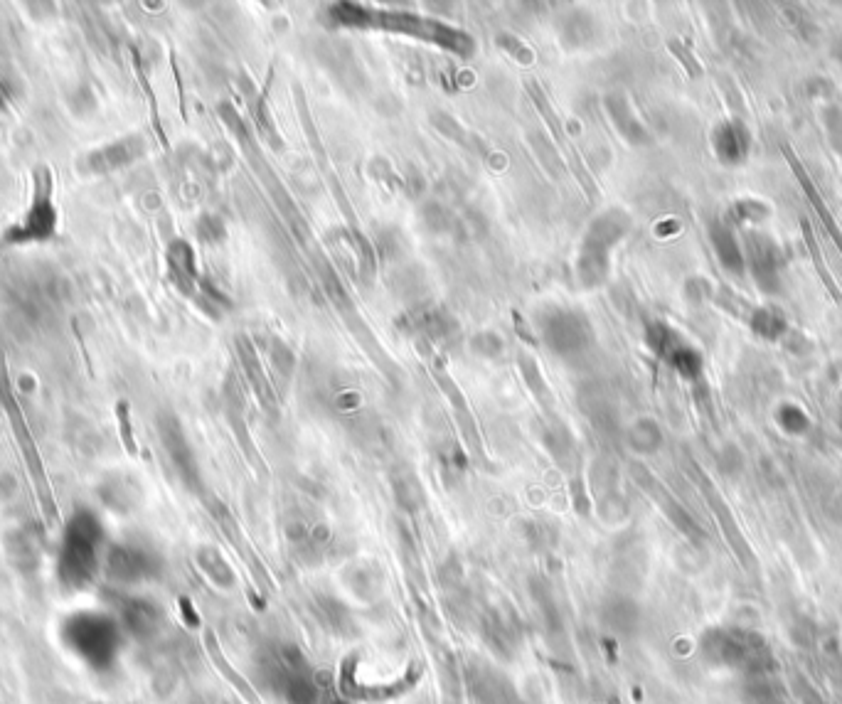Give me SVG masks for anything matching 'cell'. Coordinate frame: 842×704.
Returning a JSON list of instances; mask_svg holds the SVG:
<instances>
[{"instance_id": "cell-5", "label": "cell", "mask_w": 842, "mask_h": 704, "mask_svg": "<svg viewBox=\"0 0 842 704\" xmlns=\"http://www.w3.org/2000/svg\"><path fill=\"white\" fill-rule=\"evenodd\" d=\"M537 338L569 365H579L596 348V335L584 311L574 306H545L535 316Z\"/></svg>"}, {"instance_id": "cell-46", "label": "cell", "mask_w": 842, "mask_h": 704, "mask_svg": "<svg viewBox=\"0 0 842 704\" xmlns=\"http://www.w3.org/2000/svg\"><path fill=\"white\" fill-rule=\"evenodd\" d=\"M572 503H574V510L579 512V515L586 517L589 515V495H586V488H584V480L579 476L572 478Z\"/></svg>"}, {"instance_id": "cell-9", "label": "cell", "mask_w": 842, "mask_h": 704, "mask_svg": "<svg viewBox=\"0 0 842 704\" xmlns=\"http://www.w3.org/2000/svg\"><path fill=\"white\" fill-rule=\"evenodd\" d=\"M156 431L165 458H168L170 468H173V473L178 476L180 483H183L190 493H202L200 463H197L195 448L190 444L188 434H185L183 421L173 412H161L156 416Z\"/></svg>"}, {"instance_id": "cell-29", "label": "cell", "mask_w": 842, "mask_h": 704, "mask_svg": "<svg viewBox=\"0 0 842 704\" xmlns=\"http://www.w3.org/2000/svg\"><path fill=\"white\" fill-rule=\"evenodd\" d=\"M313 611H316L321 626L328 628L333 636L340 638H353L357 633V623L350 613V608L343 604L340 599L330 594H318L316 604H313Z\"/></svg>"}, {"instance_id": "cell-6", "label": "cell", "mask_w": 842, "mask_h": 704, "mask_svg": "<svg viewBox=\"0 0 842 704\" xmlns=\"http://www.w3.org/2000/svg\"><path fill=\"white\" fill-rule=\"evenodd\" d=\"M104 532L97 515L89 510L74 512L67 522L60 547V576L67 586L82 589L94 579L99 569V554Z\"/></svg>"}, {"instance_id": "cell-33", "label": "cell", "mask_w": 842, "mask_h": 704, "mask_svg": "<svg viewBox=\"0 0 842 704\" xmlns=\"http://www.w3.org/2000/svg\"><path fill=\"white\" fill-rule=\"evenodd\" d=\"M195 562L200 572L217 586V589L229 591L237 586V574H234L232 564L227 562L225 554L215 547V544H202L195 552Z\"/></svg>"}, {"instance_id": "cell-7", "label": "cell", "mask_w": 842, "mask_h": 704, "mask_svg": "<svg viewBox=\"0 0 842 704\" xmlns=\"http://www.w3.org/2000/svg\"><path fill=\"white\" fill-rule=\"evenodd\" d=\"M62 633H65L69 650H74L94 668H106L114 663L116 650H119V626L109 616L79 613V616L69 618Z\"/></svg>"}, {"instance_id": "cell-10", "label": "cell", "mask_w": 842, "mask_h": 704, "mask_svg": "<svg viewBox=\"0 0 842 704\" xmlns=\"http://www.w3.org/2000/svg\"><path fill=\"white\" fill-rule=\"evenodd\" d=\"M104 569L106 576L116 584H141V581L156 579L161 574L163 562L156 552L141 544L121 542L106 549Z\"/></svg>"}, {"instance_id": "cell-14", "label": "cell", "mask_w": 842, "mask_h": 704, "mask_svg": "<svg viewBox=\"0 0 842 704\" xmlns=\"http://www.w3.org/2000/svg\"><path fill=\"white\" fill-rule=\"evenodd\" d=\"M478 628H481V638L486 648L495 658L513 660L515 653L520 650L522 636L520 628L515 623L513 613L503 611L500 606H490L478 618Z\"/></svg>"}, {"instance_id": "cell-37", "label": "cell", "mask_w": 842, "mask_h": 704, "mask_svg": "<svg viewBox=\"0 0 842 704\" xmlns=\"http://www.w3.org/2000/svg\"><path fill=\"white\" fill-rule=\"evenodd\" d=\"M601 618H604V623L611 631L628 633L633 628V621H636V608H633L631 601L614 596V599L604 601V606H601Z\"/></svg>"}, {"instance_id": "cell-25", "label": "cell", "mask_w": 842, "mask_h": 704, "mask_svg": "<svg viewBox=\"0 0 842 704\" xmlns=\"http://www.w3.org/2000/svg\"><path fill=\"white\" fill-rule=\"evenodd\" d=\"M604 106H606V114H609L611 124L616 126V131L621 133L631 146H646V143H650L648 128L641 124V119L636 116V111H633L631 101H628L626 94L611 92L604 99Z\"/></svg>"}, {"instance_id": "cell-26", "label": "cell", "mask_w": 842, "mask_h": 704, "mask_svg": "<svg viewBox=\"0 0 842 704\" xmlns=\"http://www.w3.org/2000/svg\"><path fill=\"white\" fill-rule=\"evenodd\" d=\"M340 581L355 599L372 604L380 599L382 589H385V572L375 562H353L343 569Z\"/></svg>"}, {"instance_id": "cell-42", "label": "cell", "mask_w": 842, "mask_h": 704, "mask_svg": "<svg viewBox=\"0 0 842 704\" xmlns=\"http://www.w3.org/2000/svg\"><path fill=\"white\" fill-rule=\"evenodd\" d=\"M195 232H197V239H200L202 244H210V247L222 244L227 239L225 222H222L217 215H202L200 220H197Z\"/></svg>"}, {"instance_id": "cell-19", "label": "cell", "mask_w": 842, "mask_h": 704, "mask_svg": "<svg viewBox=\"0 0 842 704\" xmlns=\"http://www.w3.org/2000/svg\"><path fill=\"white\" fill-rule=\"evenodd\" d=\"M466 690L476 704H518L513 685L500 672L486 665H468L466 668Z\"/></svg>"}, {"instance_id": "cell-13", "label": "cell", "mask_w": 842, "mask_h": 704, "mask_svg": "<svg viewBox=\"0 0 842 704\" xmlns=\"http://www.w3.org/2000/svg\"><path fill=\"white\" fill-rule=\"evenodd\" d=\"M429 372H431V377H434V382L439 384L441 392L446 394V399H449L451 409H454L456 421H458V426H461V434H463V439H466L468 451L473 453V458H483V444H481V436H478V426L471 414V407H468L461 387H458L454 377L449 375V370H446L444 360H441L439 355H434V360L429 362Z\"/></svg>"}, {"instance_id": "cell-39", "label": "cell", "mask_w": 842, "mask_h": 704, "mask_svg": "<svg viewBox=\"0 0 842 704\" xmlns=\"http://www.w3.org/2000/svg\"><path fill=\"white\" fill-rule=\"evenodd\" d=\"M269 367L271 372H274L276 377H279L281 382L289 384L291 377H293V370H296V355H293V350L289 345L284 343V340L274 338L269 345Z\"/></svg>"}, {"instance_id": "cell-8", "label": "cell", "mask_w": 842, "mask_h": 704, "mask_svg": "<svg viewBox=\"0 0 842 704\" xmlns=\"http://www.w3.org/2000/svg\"><path fill=\"white\" fill-rule=\"evenodd\" d=\"M52 173L47 168L35 170V188L33 200H30L28 210L15 222L5 234L8 244H25V242H45L55 234L57 229V207L52 200Z\"/></svg>"}, {"instance_id": "cell-41", "label": "cell", "mask_w": 842, "mask_h": 704, "mask_svg": "<svg viewBox=\"0 0 842 704\" xmlns=\"http://www.w3.org/2000/svg\"><path fill=\"white\" fill-rule=\"evenodd\" d=\"M495 45H498L500 50L510 57V60L522 64V67H530V64L535 62V52H532V47H527L518 35H513V32H500V35L495 37Z\"/></svg>"}, {"instance_id": "cell-40", "label": "cell", "mask_w": 842, "mask_h": 704, "mask_svg": "<svg viewBox=\"0 0 842 704\" xmlns=\"http://www.w3.org/2000/svg\"><path fill=\"white\" fill-rule=\"evenodd\" d=\"M751 328H754V333H759L761 338L776 340L778 335L786 330V318H783L781 313L771 311V308H761V311H756L754 316H751Z\"/></svg>"}, {"instance_id": "cell-2", "label": "cell", "mask_w": 842, "mask_h": 704, "mask_svg": "<svg viewBox=\"0 0 842 704\" xmlns=\"http://www.w3.org/2000/svg\"><path fill=\"white\" fill-rule=\"evenodd\" d=\"M217 111H220V119L225 121V126L232 131V136L237 138V143L242 146V151L247 153L249 163H252L254 173H257V178L264 183L266 192H269V197L274 200L276 210L281 212V217H284L286 224H289L291 234L296 237V242L301 244L306 252H313L316 249V242H313V234H311V227H308L306 217L301 215V210H298L296 202L291 200L289 190L284 188V183L279 180V175L274 173V168L269 165V160L261 156L259 151V143L257 138L252 136V128H249L247 121H244V116L239 114L237 109H234L229 101H222L220 106H217Z\"/></svg>"}, {"instance_id": "cell-43", "label": "cell", "mask_w": 842, "mask_h": 704, "mask_svg": "<svg viewBox=\"0 0 842 704\" xmlns=\"http://www.w3.org/2000/svg\"><path fill=\"white\" fill-rule=\"evenodd\" d=\"M660 444V431L658 426L653 424V421H638V424H633L631 429V446L636 448V451H653L655 446Z\"/></svg>"}, {"instance_id": "cell-23", "label": "cell", "mask_w": 842, "mask_h": 704, "mask_svg": "<svg viewBox=\"0 0 842 704\" xmlns=\"http://www.w3.org/2000/svg\"><path fill=\"white\" fill-rule=\"evenodd\" d=\"M225 412H227L229 426H232L234 436H237L239 446H242V451L247 453V458L252 461V466L257 468V471H264V461L259 458L257 446H254L252 436H249L247 419H244V412H247V409H244L242 387H239L237 377L234 375H229L225 382Z\"/></svg>"}, {"instance_id": "cell-3", "label": "cell", "mask_w": 842, "mask_h": 704, "mask_svg": "<svg viewBox=\"0 0 842 704\" xmlns=\"http://www.w3.org/2000/svg\"><path fill=\"white\" fill-rule=\"evenodd\" d=\"M257 670L261 687L289 704H321V687L316 685L306 655L289 643H271L259 653Z\"/></svg>"}, {"instance_id": "cell-38", "label": "cell", "mask_w": 842, "mask_h": 704, "mask_svg": "<svg viewBox=\"0 0 842 704\" xmlns=\"http://www.w3.org/2000/svg\"><path fill=\"white\" fill-rule=\"evenodd\" d=\"M254 124H257L266 146L274 148L276 153L284 151V141H281L279 128H276V124H274V116H271V109H269V101H266V96H259V99L254 101Z\"/></svg>"}, {"instance_id": "cell-4", "label": "cell", "mask_w": 842, "mask_h": 704, "mask_svg": "<svg viewBox=\"0 0 842 704\" xmlns=\"http://www.w3.org/2000/svg\"><path fill=\"white\" fill-rule=\"evenodd\" d=\"M631 229V217L621 207H609L584 229L577 254V281L584 291L604 286L611 274V254Z\"/></svg>"}, {"instance_id": "cell-30", "label": "cell", "mask_w": 842, "mask_h": 704, "mask_svg": "<svg viewBox=\"0 0 842 704\" xmlns=\"http://www.w3.org/2000/svg\"><path fill=\"white\" fill-rule=\"evenodd\" d=\"M5 554H8L10 564H13L18 572L30 574L40 567V542L35 540V535L25 527H15L5 535Z\"/></svg>"}, {"instance_id": "cell-24", "label": "cell", "mask_w": 842, "mask_h": 704, "mask_svg": "<svg viewBox=\"0 0 842 704\" xmlns=\"http://www.w3.org/2000/svg\"><path fill=\"white\" fill-rule=\"evenodd\" d=\"M168 276L175 288L185 296L200 293V276H197V259L193 247L185 239H175L168 247Z\"/></svg>"}, {"instance_id": "cell-47", "label": "cell", "mask_w": 842, "mask_h": 704, "mask_svg": "<svg viewBox=\"0 0 842 704\" xmlns=\"http://www.w3.org/2000/svg\"><path fill=\"white\" fill-rule=\"evenodd\" d=\"M835 57H838L840 64H842V40L838 42V45H835Z\"/></svg>"}, {"instance_id": "cell-34", "label": "cell", "mask_w": 842, "mask_h": 704, "mask_svg": "<svg viewBox=\"0 0 842 704\" xmlns=\"http://www.w3.org/2000/svg\"><path fill=\"white\" fill-rule=\"evenodd\" d=\"M518 370H520L522 380H525V384H527V389L532 392V397L540 402V407L545 409L547 414H552V407H554L552 389H550V384H547L545 375H542L540 365H537V357L532 355V352L520 350L518 352Z\"/></svg>"}, {"instance_id": "cell-11", "label": "cell", "mask_w": 842, "mask_h": 704, "mask_svg": "<svg viewBox=\"0 0 842 704\" xmlns=\"http://www.w3.org/2000/svg\"><path fill=\"white\" fill-rule=\"evenodd\" d=\"M399 323L404 325L409 335L417 338V343L424 345L451 343L461 330V323L454 313L446 306H439V303H421V306L404 313Z\"/></svg>"}, {"instance_id": "cell-21", "label": "cell", "mask_w": 842, "mask_h": 704, "mask_svg": "<svg viewBox=\"0 0 842 704\" xmlns=\"http://www.w3.org/2000/svg\"><path fill=\"white\" fill-rule=\"evenodd\" d=\"M746 256H749L751 274H754L756 284H759L764 291H776L778 284H781V269L783 259L778 254L776 244L771 239L759 237V234H751L749 244H746ZM744 256V261H746Z\"/></svg>"}, {"instance_id": "cell-45", "label": "cell", "mask_w": 842, "mask_h": 704, "mask_svg": "<svg viewBox=\"0 0 842 704\" xmlns=\"http://www.w3.org/2000/svg\"><path fill=\"white\" fill-rule=\"evenodd\" d=\"M505 343L495 330H481L471 338V350L481 357H498L503 352Z\"/></svg>"}, {"instance_id": "cell-18", "label": "cell", "mask_w": 842, "mask_h": 704, "mask_svg": "<svg viewBox=\"0 0 842 704\" xmlns=\"http://www.w3.org/2000/svg\"><path fill=\"white\" fill-rule=\"evenodd\" d=\"M143 153H146V141H143V136H138V133H131V136L116 138V141H109L104 143V146L89 151L82 163L84 168H87V173L104 175L136 163Z\"/></svg>"}, {"instance_id": "cell-20", "label": "cell", "mask_w": 842, "mask_h": 704, "mask_svg": "<svg viewBox=\"0 0 842 704\" xmlns=\"http://www.w3.org/2000/svg\"><path fill=\"white\" fill-rule=\"evenodd\" d=\"M97 495L106 510L116 512V515H131L133 510L141 508L143 485L131 473H109L97 485Z\"/></svg>"}, {"instance_id": "cell-17", "label": "cell", "mask_w": 842, "mask_h": 704, "mask_svg": "<svg viewBox=\"0 0 842 704\" xmlns=\"http://www.w3.org/2000/svg\"><path fill=\"white\" fill-rule=\"evenodd\" d=\"M530 596L537 611V623H540L547 645H550L552 650H557V653H567V626H564L562 608H559L557 599H554V591L550 589V584H547L545 579H540V576H532Z\"/></svg>"}, {"instance_id": "cell-28", "label": "cell", "mask_w": 842, "mask_h": 704, "mask_svg": "<svg viewBox=\"0 0 842 704\" xmlns=\"http://www.w3.org/2000/svg\"><path fill=\"white\" fill-rule=\"evenodd\" d=\"M389 488H392L397 508L402 512H407V515H414V512H419L421 508H424V503H426L424 483H421L417 473H414L409 466H399L389 473Z\"/></svg>"}, {"instance_id": "cell-12", "label": "cell", "mask_w": 842, "mask_h": 704, "mask_svg": "<svg viewBox=\"0 0 842 704\" xmlns=\"http://www.w3.org/2000/svg\"><path fill=\"white\" fill-rule=\"evenodd\" d=\"M648 348L655 352L663 362L680 372L682 377H697L702 372V357L700 352L692 348L690 343L682 340L680 333H675L670 325L665 323H650L646 330Z\"/></svg>"}, {"instance_id": "cell-35", "label": "cell", "mask_w": 842, "mask_h": 704, "mask_svg": "<svg viewBox=\"0 0 842 704\" xmlns=\"http://www.w3.org/2000/svg\"><path fill=\"white\" fill-rule=\"evenodd\" d=\"M710 237L714 244V252H717V259L722 261L724 269L739 274V271L744 269L746 261H744V252L739 249L737 237H734L732 227H729V224H712Z\"/></svg>"}, {"instance_id": "cell-1", "label": "cell", "mask_w": 842, "mask_h": 704, "mask_svg": "<svg viewBox=\"0 0 842 704\" xmlns=\"http://www.w3.org/2000/svg\"><path fill=\"white\" fill-rule=\"evenodd\" d=\"M325 15L335 28L385 30L394 35H407L458 57H471L476 52V40L468 32L429 18V15L407 13V10H375L360 3H333L325 10Z\"/></svg>"}, {"instance_id": "cell-15", "label": "cell", "mask_w": 842, "mask_h": 704, "mask_svg": "<svg viewBox=\"0 0 842 704\" xmlns=\"http://www.w3.org/2000/svg\"><path fill=\"white\" fill-rule=\"evenodd\" d=\"M234 350H237V360H239V365H242L244 380H247L249 387H252L254 397H257L261 409H264L271 419H279L281 409H279V397H276V387L271 384L269 375H266L264 362H261V355L257 352V348H254V343L247 338V335H237Z\"/></svg>"}, {"instance_id": "cell-36", "label": "cell", "mask_w": 842, "mask_h": 704, "mask_svg": "<svg viewBox=\"0 0 842 704\" xmlns=\"http://www.w3.org/2000/svg\"><path fill=\"white\" fill-rule=\"evenodd\" d=\"M431 124H434V128L441 133V136H446V138H449V141L458 143V146H463V148H466V151L478 153V156H486V153L481 151V148H486V146H483L481 138L473 136V133L468 131L466 126L458 124L454 116H449V114H431Z\"/></svg>"}, {"instance_id": "cell-44", "label": "cell", "mask_w": 842, "mask_h": 704, "mask_svg": "<svg viewBox=\"0 0 842 704\" xmlns=\"http://www.w3.org/2000/svg\"><path fill=\"white\" fill-rule=\"evenodd\" d=\"M525 537L532 547L537 549H552L557 544V530L550 522H525Z\"/></svg>"}, {"instance_id": "cell-27", "label": "cell", "mask_w": 842, "mask_h": 704, "mask_svg": "<svg viewBox=\"0 0 842 704\" xmlns=\"http://www.w3.org/2000/svg\"><path fill=\"white\" fill-rule=\"evenodd\" d=\"M121 621H124V628L133 636L138 638H151L156 636L163 628V611L161 606L153 604L148 599H131L126 601L124 608H121Z\"/></svg>"}, {"instance_id": "cell-31", "label": "cell", "mask_w": 842, "mask_h": 704, "mask_svg": "<svg viewBox=\"0 0 842 704\" xmlns=\"http://www.w3.org/2000/svg\"><path fill=\"white\" fill-rule=\"evenodd\" d=\"M712 143L719 160L727 165L742 163L746 153H749V133H746V128L737 124V121H724V124H719L712 136Z\"/></svg>"}, {"instance_id": "cell-32", "label": "cell", "mask_w": 842, "mask_h": 704, "mask_svg": "<svg viewBox=\"0 0 842 704\" xmlns=\"http://www.w3.org/2000/svg\"><path fill=\"white\" fill-rule=\"evenodd\" d=\"M596 35V23L586 10H572L564 13L557 23V37L564 50H584Z\"/></svg>"}, {"instance_id": "cell-16", "label": "cell", "mask_w": 842, "mask_h": 704, "mask_svg": "<svg viewBox=\"0 0 842 704\" xmlns=\"http://www.w3.org/2000/svg\"><path fill=\"white\" fill-rule=\"evenodd\" d=\"M527 94H530L532 104H535L537 109H540V114L545 116L547 126H550V131H552L554 146L562 148V153H564V156H567L569 165H572V170H574V173H577L579 183L584 185L586 197H589V200L594 202V200H596V185H594V180H591V175L586 173V168H584L582 158H579V153L574 151V146H572V143H569L567 128H564L562 119H559V116H557V111L552 109L550 99H547L545 92H542V87H540V84H537V82H527Z\"/></svg>"}, {"instance_id": "cell-22", "label": "cell", "mask_w": 842, "mask_h": 704, "mask_svg": "<svg viewBox=\"0 0 842 704\" xmlns=\"http://www.w3.org/2000/svg\"><path fill=\"white\" fill-rule=\"evenodd\" d=\"M540 441L559 468H564V471H574V468H577L579 446L577 441H574L572 431L567 429V424H564L562 419H557L554 414H547V419L542 421L540 426Z\"/></svg>"}, {"instance_id": "cell-48", "label": "cell", "mask_w": 842, "mask_h": 704, "mask_svg": "<svg viewBox=\"0 0 842 704\" xmlns=\"http://www.w3.org/2000/svg\"><path fill=\"white\" fill-rule=\"evenodd\" d=\"M518 704H530V702H522V700H520V702H518Z\"/></svg>"}]
</instances>
